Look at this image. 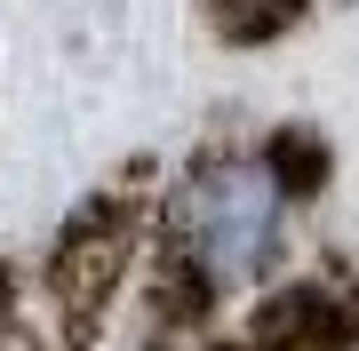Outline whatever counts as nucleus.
<instances>
[{
    "label": "nucleus",
    "instance_id": "obj_1",
    "mask_svg": "<svg viewBox=\"0 0 359 351\" xmlns=\"http://www.w3.org/2000/svg\"><path fill=\"white\" fill-rule=\"evenodd\" d=\"M295 176L287 152H208L184 168L168 223H176V263L200 280V296L256 287L287 256V216H295Z\"/></svg>",
    "mask_w": 359,
    "mask_h": 351
}]
</instances>
